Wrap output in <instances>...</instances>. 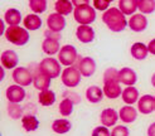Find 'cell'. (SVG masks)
I'll return each mask as SVG.
<instances>
[{"instance_id":"obj_30","label":"cell","mask_w":155,"mask_h":136,"mask_svg":"<svg viewBox=\"0 0 155 136\" xmlns=\"http://www.w3.org/2000/svg\"><path fill=\"white\" fill-rule=\"evenodd\" d=\"M38 101L42 106H52L54 102H56V93L51 89H45L42 91L38 95Z\"/></svg>"},{"instance_id":"obj_16","label":"cell","mask_w":155,"mask_h":136,"mask_svg":"<svg viewBox=\"0 0 155 136\" xmlns=\"http://www.w3.org/2000/svg\"><path fill=\"white\" fill-rule=\"evenodd\" d=\"M136 81H137V76L134 70H131L129 67H125L119 71V82L122 83V85H126L127 87L134 86Z\"/></svg>"},{"instance_id":"obj_1","label":"cell","mask_w":155,"mask_h":136,"mask_svg":"<svg viewBox=\"0 0 155 136\" xmlns=\"http://www.w3.org/2000/svg\"><path fill=\"white\" fill-rule=\"evenodd\" d=\"M102 21L108 29L115 33L122 32L129 25L125 15L120 11L119 8H110V9H107L102 15Z\"/></svg>"},{"instance_id":"obj_4","label":"cell","mask_w":155,"mask_h":136,"mask_svg":"<svg viewBox=\"0 0 155 136\" xmlns=\"http://www.w3.org/2000/svg\"><path fill=\"white\" fill-rule=\"evenodd\" d=\"M39 71L43 72L44 74L49 76L51 78H57L61 74V66H59V60L54 59V58H44L42 59V62L38 66Z\"/></svg>"},{"instance_id":"obj_40","label":"cell","mask_w":155,"mask_h":136,"mask_svg":"<svg viewBox=\"0 0 155 136\" xmlns=\"http://www.w3.org/2000/svg\"><path fill=\"white\" fill-rule=\"evenodd\" d=\"M148 50H149V53H151L153 56H155V39H153V40L149 42V44H148Z\"/></svg>"},{"instance_id":"obj_37","label":"cell","mask_w":155,"mask_h":136,"mask_svg":"<svg viewBox=\"0 0 155 136\" xmlns=\"http://www.w3.org/2000/svg\"><path fill=\"white\" fill-rule=\"evenodd\" d=\"M92 136H111V132L106 126H97L92 131Z\"/></svg>"},{"instance_id":"obj_21","label":"cell","mask_w":155,"mask_h":136,"mask_svg":"<svg viewBox=\"0 0 155 136\" xmlns=\"http://www.w3.org/2000/svg\"><path fill=\"white\" fill-rule=\"evenodd\" d=\"M4 21L6 24H9V27H15V25H19L20 21H21V14L19 10L14 9V8H10L8 9L4 14Z\"/></svg>"},{"instance_id":"obj_36","label":"cell","mask_w":155,"mask_h":136,"mask_svg":"<svg viewBox=\"0 0 155 136\" xmlns=\"http://www.w3.org/2000/svg\"><path fill=\"white\" fill-rule=\"evenodd\" d=\"M111 136H129V128L126 126H115Z\"/></svg>"},{"instance_id":"obj_11","label":"cell","mask_w":155,"mask_h":136,"mask_svg":"<svg viewBox=\"0 0 155 136\" xmlns=\"http://www.w3.org/2000/svg\"><path fill=\"white\" fill-rule=\"evenodd\" d=\"M66 19L64 17L57 14V13H53L51 14L49 17L47 18V25H48V29L52 30L54 33H59L62 32L64 28H66Z\"/></svg>"},{"instance_id":"obj_34","label":"cell","mask_w":155,"mask_h":136,"mask_svg":"<svg viewBox=\"0 0 155 136\" xmlns=\"http://www.w3.org/2000/svg\"><path fill=\"white\" fill-rule=\"evenodd\" d=\"M6 110H8V113H9V116H10L13 120H18V118L21 117L23 108L20 107L18 103H12V102H9Z\"/></svg>"},{"instance_id":"obj_15","label":"cell","mask_w":155,"mask_h":136,"mask_svg":"<svg viewBox=\"0 0 155 136\" xmlns=\"http://www.w3.org/2000/svg\"><path fill=\"white\" fill-rule=\"evenodd\" d=\"M0 60H2V66L6 70H12V68H17L18 62H19V58L17 56V53L12 49H8L4 50L2 53V57H0Z\"/></svg>"},{"instance_id":"obj_44","label":"cell","mask_w":155,"mask_h":136,"mask_svg":"<svg viewBox=\"0 0 155 136\" xmlns=\"http://www.w3.org/2000/svg\"><path fill=\"white\" fill-rule=\"evenodd\" d=\"M151 85H153V86L155 87V73H154V74L151 76Z\"/></svg>"},{"instance_id":"obj_29","label":"cell","mask_w":155,"mask_h":136,"mask_svg":"<svg viewBox=\"0 0 155 136\" xmlns=\"http://www.w3.org/2000/svg\"><path fill=\"white\" fill-rule=\"evenodd\" d=\"M54 9H56V13L64 17V15H68L72 13L73 9V4L72 2H68V0H58L54 5Z\"/></svg>"},{"instance_id":"obj_42","label":"cell","mask_w":155,"mask_h":136,"mask_svg":"<svg viewBox=\"0 0 155 136\" xmlns=\"http://www.w3.org/2000/svg\"><path fill=\"white\" fill-rule=\"evenodd\" d=\"M5 32H6V30H5V23L2 19H0V35L4 34Z\"/></svg>"},{"instance_id":"obj_32","label":"cell","mask_w":155,"mask_h":136,"mask_svg":"<svg viewBox=\"0 0 155 136\" xmlns=\"http://www.w3.org/2000/svg\"><path fill=\"white\" fill-rule=\"evenodd\" d=\"M137 9L141 14H151L155 10V2L154 0H139Z\"/></svg>"},{"instance_id":"obj_39","label":"cell","mask_w":155,"mask_h":136,"mask_svg":"<svg viewBox=\"0 0 155 136\" xmlns=\"http://www.w3.org/2000/svg\"><path fill=\"white\" fill-rule=\"evenodd\" d=\"M44 35H45V38H54V39H59V33H54V32H52V30H45V33H44Z\"/></svg>"},{"instance_id":"obj_35","label":"cell","mask_w":155,"mask_h":136,"mask_svg":"<svg viewBox=\"0 0 155 136\" xmlns=\"http://www.w3.org/2000/svg\"><path fill=\"white\" fill-rule=\"evenodd\" d=\"M108 81H116L119 82V71L116 68H107L104 73V82H108Z\"/></svg>"},{"instance_id":"obj_33","label":"cell","mask_w":155,"mask_h":136,"mask_svg":"<svg viewBox=\"0 0 155 136\" xmlns=\"http://www.w3.org/2000/svg\"><path fill=\"white\" fill-rule=\"evenodd\" d=\"M29 8L32 9L35 14H41L47 10V2L45 0H30Z\"/></svg>"},{"instance_id":"obj_28","label":"cell","mask_w":155,"mask_h":136,"mask_svg":"<svg viewBox=\"0 0 155 136\" xmlns=\"http://www.w3.org/2000/svg\"><path fill=\"white\" fill-rule=\"evenodd\" d=\"M21 125L27 132H30V131H35L39 127V121L33 115H27L21 117Z\"/></svg>"},{"instance_id":"obj_43","label":"cell","mask_w":155,"mask_h":136,"mask_svg":"<svg viewBox=\"0 0 155 136\" xmlns=\"http://www.w3.org/2000/svg\"><path fill=\"white\" fill-rule=\"evenodd\" d=\"M5 77V72H4V68L0 67V81H3Z\"/></svg>"},{"instance_id":"obj_13","label":"cell","mask_w":155,"mask_h":136,"mask_svg":"<svg viewBox=\"0 0 155 136\" xmlns=\"http://www.w3.org/2000/svg\"><path fill=\"white\" fill-rule=\"evenodd\" d=\"M104 95L110 98V100H115L122 95V89L120 87V82L116 81H108V82H104Z\"/></svg>"},{"instance_id":"obj_26","label":"cell","mask_w":155,"mask_h":136,"mask_svg":"<svg viewBox=\"0 0 155 136\" xmlns=\"http://www.w3.org/2000/svg\"><path fill=\"white\" fill-rule=\"evenodd\" d=\"M104 97V91L97 86H91L86 89V98L91 103H98Z\"/></svg>"},{"instance_id":"obj_41","label":"cell","mask_w":155,"mask_h":136,"mask_svg":"<svg viewBox=\"0 0 155 136\" xmlns=\"http://www.w3.org/2000/svg\"><path fill=\"white\" fill-rule=\"evenodd\" d=\"M148 136H155V122L148 127Z\"/></svg>"},{"instance_id":"obj_8","label":"cell","mask_w":155,"mask_h":136,"mask_svg":"<svg viewBox=\"0 0 155 136\" xmlns=\"http://www.w3.org/2000/svg\"><path fill=\"white\" fill-rule=\"evenodd\" d=\"M25 89L24 87H21L19 85H13L9 86L5 91V96L8 98V101L12 103H19L25 98Z\"/></svg>"},{"instance_id":"obj_20","label":"cell","mask_w":155,"mask_h":136,"mask_svg":"<svg viewBox=\"0 0 155 136\" xmlns=\"http://www.w3.org/2000/svg\"><path fill=\"white\" fill-rule=\"evenodd\" d=\"M42 49L45 54L48 56H53L56 53H59L61 48H59V42L54 38H45L42 43Z\"/></svg>"},{"instance_id":"obj_27","label":"cell","mask_w":155,"mask_h":136,"mask_svg":"<svg viewBox=\"0 0 155 136\" xmlns=\"http://www.w3.org/2000/svg\"><path fill=\"white\" fill-rule=\"evenodd\" d=\"M72 128V124L67 118H58L52 124V130L56 134H66Z\"/></svg>"},{"instance_id":"obj_19","label":"cell","mask_w":155,"mask_h":136,"mask_svg":"<svg viewBox=\"0 0 155 136\" xmlns=\"http://www.w3.org/2000/svg\"><path fill=\"white\" fill-rule=\"evenodd\" d=\"M120 120L125 124H131L134 122L137 117V111L133 107V106H124L119 112Z\"/></svg>"},{"instance_id":"obj_22","label":"cell","mask_w":155,"mask_h":136,"mask_svg":"<svg viewBox=\"0 0 155 136\" xmlns=\"http://www.w3.org/2000/svg\"><path fill=\"white\" fill-rule=\"evenodd\" d=\"M130 53H131V56H133V58H135L137 60H143L148 57V53H149L148 45H145L144 43H140V42L134 43L130 49Z\"/></svg>"},{"instance_id":"obj_23","label":"cell","mask_w":155,"mask_h":136,"mask_svg":"<svg viewBox=\"0 0 155 136\" xmlns=\"http://www.w3.org/2000/svg\"><path fill=\"white\" fill-rule=\"evenodd\" d=\"M139 0H120L119 9L124 15H131L137 10Z\"/></svg>"},{"instance_id":"obj_25","label":"cell","mask_w":155,"mask_h":136,"mask_svg":"<svg viewBox=\"0 0 155 136\" xmlns=\"http://www.w3.org/2000/svg\"><path fill=\"white\" fill-rule=\"evenodd\" d=\"M122 100L126 105H134L139 101V91L134 86H129L122 91Z\"/></svg>"},{"instance_id":"obj_6","label":"cell","mask_w":155,"mask_h":136,"mask_svg":"<svg viewBox=\"0 0 155 136\" xmlns=\"http://www.w3.org/2000/svg\"><path fill=\"white\" fill-rule=\"evenodd\" d=\"M78 54H77V49L71 44H66L61 48L59 53H58V60L59 63H62V66H72Z\"/></svg>"},{"instance_id":"obj_12","label":"cell","mask_w":155,"mask_h":136,"mask_svg":"<svg viewBox=\"0 0 155 136\" xmlns=\"http://www.w3.org/2000/svg\"><path fill=\"white\" fill-rule=\"evenodd\" d=\"M137 110L144 115H149L155 111V97L151 95H144L137 101Z\"/></svg>"},{"instance_id":"obj_3","label":"cell","mask_w":155,"mask_h":136,"mask_svg":"<svg viewBox=\"0 0 155 136\" xmlns=\"http://www.w3.org/2000/svg\"><path fill=\"white\" fill-rule=\"evenodd\" d=\"M5 38L8 42L15 45H24L29 40V33L25 28H21L19 25L9 27L5 32Z\"/></svg>"},{"instance_id":"obj_9","label":"cell","mask_w":155,"mask_h":136,"mask_svg":"<svg viewBox=\"0 0 155 136\" xmlns=\"http://www.w3.org/2000/svg\"><path fill=\"white\" fill-rule=\"evenodd\" d=\"M77 68H78L80 73L82 74V77H91L96 72V62L91 57H84L78 60Z\"/></svg>"},{"instance_id":"obj_14","label":"cell","mask_w":155,"mask_h":136,"mask_svg":"<svg viewBox=\"0 0 155 136\" xmlns=\"http://www.w3.org/2000/svg\"><path fill=\"white\" fill-rule=\"evenodd\" d=\"M129 27L131 30H134V32H143L148 28V19L144 14H134L131 15V18L129 20Z\"/></svg>"},{"instance_id":"obj_7","label":"cell","mask_w":155,"mask_h":136,"mask_svg":"<svg viewBox=\"0 0 155 136\" xmlns=\"http://www.w3.org/2000/svg\"><path fill=\"white\" fill-rule=\"evenodd\" d=\"M13 79L17 85L25 87L32 85L33 82V73L30 72L27 67H17L13 71Z\"/></svg>"},{"instance_id":"obj_38","label":"cell","mask_w":155,"mask_h":136,"mask_svg":"<svg viewBox=\"0 0 155 136\" xmlns=\"http://www.w3.org/2000/svg\"><path fill=\"white\" fill-rule=\"evenodd\" d=\"M108 5H110V2L107 0H94V6L97 10H107Z\"/></svg>"},{"instance_id":"obj_31","label":"cell","mask_w":155,"mask_h":136,"mask_svg":"<svg viewBox=\"0 0 155 136\" xmlns=\"http://www.w3.org/2000/svg\"><path fill=\"white\" fill-rule=\"evenodd\" d=\"M73 106H74V102L71 100V98H63L62 102L59 103V113L62 116H69L71 113L73 112Z\"/></svg>"},{"instance_id":"obj_17","label":"cell","mask_w":155,"mask_h":136,"mask_svg":"<svg viewBox=\"0 0 155 136\" xmlns=\"http://www.w3.org/2000/svg\"><path fill=\"white\" fill-rule=\"evenodd\" d=\"M119 118H120L119 112L114 108H105L101 112V115H100V121H101L102 126H106V127L114 126L116 122H117Z\"/></svg>"},{"instance_id":"obj_5","label":"cell","mask_w":155,"mask_h":136,"mask_svg":"<svg viewBox=\"0 0 155 136\" xmlns=\"http://www.w3.org/2000/svg\"><path fill=\"white\" fill-rule=\"evenodd\" d=\"M81 73L78 71V68L76 67H67L66 70L62 72V83L68 87V88H73L76 86L80 85L81 82Z\"/></svg>"},{"instance_id":"obj_2","label":"cell","mask_w":155,"mask_h":136,"mask_svg":"<svg viewBox=\"0 0 155 136\" xmlns=\"http://www.w3.org/2000/svg\"><path fill=\"white\" fill-rule=\"evenodd\" d=\"M74 20L81 25H90L96 20V10L90 4L77 5L73 10Z\"/></svg>"},{"instance_id":"obj_24","label":"cell","mask_w":155,"mask_h":136,"mask_svg":"<svg viewBox=\"0 0 155 136\" xmlns=\"http://www.w3.org/2000/svg\"><path fill=\"white\" fill-rule=\"evenodd\" d=\"M23 24L27 30H37L42 27V19L37 14H28L23 20Z\"/></svg>"},{"instance_id":"obj_18","label":"cell","mask_w":155,"mask_h":136,"mask_svg":"<svg viewBox=\"0 0 155 136\" xmlns=\"http://www.w3.org/2000/svg\"><path fill=\"white\" fill-rule=\"evenodd\" d=\"M76 35L81 43H91L95 39V30L90 25H80L76 30Z\"/></svg>"},{"instance_id":"obj_10","label":"cell","mask_w":155,"mask_h":136,"mask_svg":"<svg viewBox=\"0 0 155 136\" xmlns=\"http://www.w3.org/2000/svg\"><path fill=\"white\" fill-rule=\"evenodd\" d=\"M51 81H52V78L49 77V76L41 72L39 68L37 67L35 72L33 73V85H34V87L37 89H39L41 92L42 91H45V89H49Z\"/></svg>"}]
</instances>
